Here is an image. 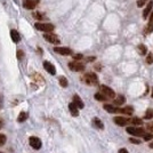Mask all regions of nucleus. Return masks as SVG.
I'll return each mask as SVG.
<instances>
[{"mask_svg":"<svg viewBox=\"0 0 153 153\" xmlns=\"http://www.w3.org/2000/svg\"><path fill=\"white\" fill-rule=\"evenodd\" d=\"M29 143H30V145H31L34 150H39V149L41 147V140H40V138L36 137V136H31V137L29 138Z\"/></svg>","mask_w":153,"mask_h":153,"instance_id":"obj_6","label":"nucleus"},{"mask_svg":"<svg viewBox=\"0 0 153 153\" xmlns=\"http://www.w3.org/2000/svg\"><path fill=\"white\" fill-rule=\"evenodd\" d=\"M10 37H12V40H13L15 44L19 42V40H21V37H19V32L16 31V30H12V31H10Z\"/></svg>","mask_w":153,"mask_h":153,"instance_id":"obj_18","label":"nucleus"},{"mask_svg":"<svg viewBox=\"0 0 153 153\" xmlns=\"http://www.w3.org/2000/svg\"><path fill=\"white\" fill-rule=\"evenodd\" d=\"M73 104H74L78 108H83V106H85V104H83V102L81 101V98L78 95L73 96Z\"/></svg>","mask_w":153,"mask_h":153,"instance_id":"obj_14","label":"nucleus"},{"mask_svg":"<svg viewBox=\"0 0 153 153\" xmlns=\"http://www.w3.org/2000/svg\"><path fill=\"white\" fill-rule=\"evenodd\" d=\"M150 147H151V149H153V142H152V143H150Z\"/></svg>","mask_w":153,"mask_h":153,"instance_id":"obj_39","label":"nucleus"},{"mask_svg":"<svg viewBox=\"0 0 153 153\" xmlns=\"http://www.w3.org/2000/svg\"><path fill=\"white\" fill-rule=\"evenodd\" d=\"M54 51H55V53L61 54V55H65V56L72 54V51H71L70 48H68V47H55Z\"/></svg>","mask_w":153,"mask_h":153,"instance_id":"obj_8","label":"nucleus"},{"mask_svg":"<svg viewBox=\"0 0 153 153\" xmlns=\"http://www.w3.org/2000/svg\"><path fill=\"white\" fill-rule=\"evenodd\" d=\"M119 153H129V152H128L127 149H120V150H119Z\"/></svg>","mask_w":153,"mask_h":153,"instance_id":"obj_35","label":"nucleus"},{"mask_svg":"<svg viewBox=\"0 0 153 153\" xmlns=\"http://www.w3.org/2000/svg\"><path fill=\"white\" fill-rule=\"evenodd\" d=\"M27 117H29V115H27V113H26V112H21V113H19V118H17V121H19V122H24L26 119H27Z\"/></svg>","mask_w":153,"mask_h":153,"instance_id":"obj_21","label":"nucleus"},{"mask_svg":"<svg viewBox=\"0 0 153 153\" xmlns=\"http://www.w3.org/2000/svg\"><path fill=\"white\" fill-rule=\"evenodd\" d=\"M58 81H59V85L62 86V87H68V85H69V82H68V79L65 78V76H59V79H58Z\"/></svg>","mask_w":153,"mask_h":153,"instance_id":"obj_23","label":"nucleus"},{"mask_svg":"<svg viewBox=\"0 0 153 153\" xmlns=\"http://www.w3.org/2000/svg\"><path fill=\"white\" fill-rule=\"evenodd\" d=\"M146 129L149 130V131H151V133H152L153 131V122H149V123H147Z\"/></svg>","mask_w":153,"mask_h":153,"instance_id":"obj_30","label":"nucleus"},{"mask_svg":"<svg viewBox=\"0 0 153 153\" xmlns=\"http://www.w3.org/2000/svg\"><path fill=\"white\" fill-rule=\"evenodd\" d=\"M7 140V137L4 134H0V146H2Z\"/></svg>","mask_w":153,"mask_h":153,"instance_id":"obj_27","label":"nucleus"},{"mask_svg":"<svg viewBox=\"0 0 153 153\" xmlns=\"http://www.w3.org/2000/svg\"><path fill=\"white\" fill-rule=\"evenodd\" d=\"M101 94H102L106 100H110V98H114L115 97V93L113 91V89H111L108 86H101Z\"/></svg>","mask_w":153,"mask_h":153,"instance_id":"obj_2","label":"nucleus"},{"mask_svg":"<svg viewBox=\"0 0 153 153\" xmlns=\"http://www.w3.org/2000/svg\"><path fill=\"white\" fill-rule=\"evenodd\" d=\"M144 118H145V119H152L153 118V110H151V108H150V110H147Z\"/></svg>","mask_w":153,"mask_h":153,"instance_id":"obj_26","label":"nucleus"},{"mask_svg":"<svg viewBox=\"0 0 153 153\" xmlns=\"http://www.w3.org/2000/svg\"><path fill=\"white\" fill-rule=\"evenodd\" d=\"M69 110H70L71 114L73 115V117H78V115H79V108H76L73 103H70V104H69Z\"/></svg>","mask_w":153,"mask_h":153,"instance_id":"obj_16","label":"nucleus"},{"mask_svg":"<svg viewBox=\"0 0 153 153\" xmlns=\"http://www.w3.org/2000/svg\"><path fill=\"white\" fill-rule=\"evenodd\" d=\"M36 27L39 31L46 32V33H51L54 30V25L51 23H36Z\"/></svg>","mask_w":153,"mask_h":153,"instance_id":"obj_3","label":"nucleus"},{"mask_svg":"<svg viewBox=\"0 0 153 153\" xmlns=\"http://www.w3.org/2000/svg\"><path fill=\"white\" fill-rule=\"evenodd\" d=\"M103 108H104V110H106L108 113H118V108L111 104H104Z\"/></svg>","mask_w":153,"mask_h":153,"instance_id":"obj_17","label":"nucleus"},{"mask_svg":"<svg viewBox=\"0 0 153 153\" xmlns=\"http://www.w3.org/2000/svg\"><path fill=\"white\" fill-rule=\"evenodd\" d=\"M146 63L147 64H152L153 63V55L150 53V54H147L146 56Z\"/></svg>","mask_w":153,"mask_h":153,"instance_id":"obj_28","label":"nucleus"},{"mask_svg":"<svg viewBox=\"0 0 153 153\" xmlns=\"http://www.w3.org/2000/svg\"><path fill=\"white\" fill-rule=\"evenodd\" d=\"M95 58L96 57H88V61H89V62H91V61H95Z\"/></svg>","mask_w":153,"mask_h":153,"instance_id":"obj_38","label":"nucleus"},{"mask_svg":"<svg viewBox=\"0 0 153 153\" xmlns=\"http://www.w3.org/2000/svg\"><path fill=\"white\" fill-rule=\"evenodd\" d=\"M129 140H130L133 144H136V145H137V144H140V140H136V138H133V137H130V138H129Z\"/></svg>","mask_w":153,"mask_h":153,"instance_id":"obj_31","label":"nucleus"},{"mask_svg":"<svg viewBox=\"0 0 153 153\" xmlns=\"http://www.w3.org/2000/svg\"><path fill=\"white\" fill-rule=\"evenodd\" d=\"M152 97H153V89H152Z\"/></svg>","mask_w":153,"mask_h":153,"instance_id":"obj_40","label":"nucleus"},{"mask_svg":"<svg viewBox=\"0 0 153 153\" xmlns=\"http://www.w3.org/2000/svg\"><path fill=\"white\" fill-rule=\"evenodd\" d=\"M38 4H39V0H24L23 1V6L26 9H33Z\"/></svg>","mask_w":153,"mask_h":153,"instance_id":"obj_10","label":"nucleus"},{"mask_svg":"<svg viewBox=\"0 0 153 153\" xmlns=\"http://www.w3.org/2000/svg\"><path fill=\"white\" fill-rule=\"evenodd\" d=\"M95 98L97 100V101H102V102L106 101V98H105V97H104L101 93H97V94H95Z\"/></svg>","mask_w":153,"mask_h":153,"instance_id":"obj_25","label":"nucleus"},{"mask_svg":"<svg viewBox=\"0 0 153 153\" xmlns=\"http://www.w3.org/2000/svg\"><path fill=\"white\" fill-rule=\"evenodd\" d=\"M144 140H153V135H150V134H145L144 136Z\"/></svg>","mask_w":153,"mask_h":153,"instance_id":"obj_32","label":"nucleus"},{"mask_svg":"<svg viewBox=\"0 0 153 153\" xmlns=\"http://www.w3.org/2000/svg\"><path fill=\"white\" fill-rule=\"evenodd\" d=\"M130 123H133V125H136V126H138V125H143V121H142V119L140 118H133V119H130L129 120Z\"/></svg>","mask_w":153,"mask_h":153,"instance_id":"obj_24","label":"nucleus"},{"mask_svg":"<svg viewBox=\"0 0 153 153\" xmlns=\"http://www.w3.org/2000/svg\"><path fill=\"white\" fill-rule=\"evenodd\" d=\"M125 102H126L125 96L119 95V96H117V97H114V104L115 105H122Z\"/></svg>","mask_w":153,"mask_h":153,"instance_id":"obj_19","label":"nucleus"},{"mask_svg":"<svg viewBox=\"0 0 153 153\" xmlns=\"http://www.w3.org/2000/svg\"><path fill=\"white\" fill-rule=\"evenodd\" d=\"M114 122L118 126L123 127V126H126L127 123H129V119H126V118H123V117H115Z\"/></svg>","mask_w":153,"mask_h":153,"instance_id":"obj_11","label":"nucleus"},{"mask_svg":"<svg viewBox=\"0 0 153 153\" xmlns=\"http://www.w3.org/2000/svg\"><path fill=\"white\" fill-rule=\"evenodd\" d=\"M0 153H1V152H0Z\"/></svg>","mask_w":153,"mask_h":153,"instance_id":"obj_41","label":"nucleus"},{"mask_svg":"<svg viewBox=\"0 0 153 153\" xmlns=\"http://www.w3.org/2000/svg\"><path fill=\"white\" fill-rule=\"evenodd\" d=\"M134 112V108L131 106H126L123 108H118V113H123V114H127V115H131Z\"/></svg>","mask_w":153,"mask_h":153,"instance_id":"obj_13","label":"nucleus"},{"mask_svg":"<svg viewBox=\"0 0 153 153\" xmlns=\"http://www.w3.org/2000/svg\"><path fill=\"white\" fill-rule=\"evenodd\" d=\"M93 125L98 128V129H104V125H103V122L98 118H94L93 119Z\"/></svg>","mask_w":153,"mask_h":153,"instance_id":"obj_20","label":"nucleus"},{"mask_svg":"<svg viewBox=\"0 0 153 153\" xmlns=\"http://www.w3.org/2000/svg\"><path fill=\"white\" fill-rule=\"evenodd\" d=\"M81 79H82L83 82L89 85V86H95L98 83V78L95 73H86Z\"/></svg>","mask_w":153,"mask_h":153,"instance_id":"obj_1","label":"nucleus"},{"mask_svg":"<svg viewBox=\"0 0 153 153\" xmlns=\"http://www.w3.org/2000/svg\"><path fill=\"white\" fill-rule=\"evenodd\" d=\"M2 108V95L0 94V108Z\"/></svg>","mask_w":153,"mask_h":153,"instance_id":"obj_37","label":"nucleus"},{"mask_svg":"<svg viewBox=\"0 0 153 153\" xmlns=\"http://www.w3.org/2000/svg\"><path fill=\"white\" fill-rule=\"evenodd\" d=\"M34 17H36V19H42V16H41V15H40L39 13H36V14H34Z\"/></svg>","mask_w":153,"mask_h":153,"instance_id":"obj_36","label":"nucleus"},{"mask_svg":"<svg viewBox=\"0 0 153 153\" xmlns=\"http://www.w3.org/2000/svg\"><path fill=\"white\" fill-rule=\"evenodd\" d=\"M44 38H45L48 42L55 44V45L59 44V41H61L57 36H56V34H53V33H45V34H44Z\"/></svg>","mask_w":153,"mask_h":153,"instance_id":"obj_5","label":"nucleus"},{"mask_svg":"<svg viewBox=\"0 0 153 153\" xmlns=\"http://www.w3.org/2000/svg\"><path fill=\"white\" fill-rule=\"evenodd\" d=\"M82 57L83 56L81 55V54H78V55H74V56H73V58H74L76 61H79V59H81Z\"/></svg>","mask_w":153,"mask_h":153,"instance_id":"obj_34","label":"nucleus"},{"mask_svg":"<svg viewBox=\"0 0 153 153\" xmlns=\"http://www.w3.org/2000/svg\"><path fill=\"white\" fill-rule=\"evenodd\" d=\"M152 8H153V1H150V2L147 4L146 8H145V9H144V12H143V19H146L147 17H149V15H150V13H151Z\"/></svg>","mask_w":153,"mask_h":153,"instance_id":"obj_12","label":"nucleus"},{"mask_svg":"<svg viewBox=\"0 0 153 153\" xmlns=\"http://www.w3.org/2000/svg\"><path fill=\"white\" fill-rule=\"evenodd\" d=\"M69 68H70V70L74 71V72H80V71H83L85 65L79 63V62H70L69 63Z\"/></svg>","mask_w":153,"mask_h":153,"instance_id":"obj_7","label":"nucleus"},{"mask_svg":"<svg viewBox=\"0 0 153 153\" xmlns=\"http://www.w3.org/2000/svg\"><path fill=\"white\" fill-rule=\"evenodd\" d=\"M147 0H138L137 1V6L138 7H142V6H144L145 5V2H146Z\"/></svg>","mask_w":153,"mask_h":153,"instance_id":"obj_33","label":"nucleus"},{"mask_svg":"<svg viewBox=\"0 0 153 153\" xmlns=\"http://www.w3.org/2000/svg\"><path fill=\"white\" fill-rule=\"evenodd\" d=\"M127 133H129L133 136H137V137H140V136H144L145 135V130L143 128H136V127H127Z\"/></svg>","mask_w":153,"mask_h":153,"instance_id":"obj_4","label":"nucleus"},{"mask_svg":"<svg viewBox=\"0 0 153 153\" xmlns=\"http://www.w3.org/2000/svg\"><path fill=\"white\" fill-rule=\"evenodd\" d=\"M137 51H138V53H140V55H145V54L147 53L146 46H145V45H138V47H137Z\"/></svg>","mask_w":153,"mask_h":153,"instance_id":"obj_22","label":"nucleus"},{"mask_svg":"<svg viewBox=\"0 0 153 153\" xmlns=\"http://www.w3.org/2000/svg\"><path fill=\"white\" fill-rule=\"evenodd\" d=\"M153 32V12L151 13V16H150V19H149V24L145 27V34H149Z\"/></svg>","mask_w":153,"mask_h":153,"instance_id":"obj_15","label":"nucleus"},{"mask_svg":"<svg viewBox=\"0 0 153 153\" xmlns=\"http://www.w3.org/2000/svg\"><path fill=\"white\" fill-rule=\"evenodd\" d=\"M44 68H45V70L47 71L49 74H51V76H55V74H56V69H55V66H54L51 62L45 61V62H44Z\"/></svg>","mask_w":153,"mask_h":153,"instance_id":"obj_9","label":"nucleus"},{"mask_svg":"<svg viewBox=\"0 0 153 153\" xmlns=\"http://www.w3.org/2000/svg\"><path fill=\"white\" fill-rule=\"evenodd\" d=\"M16 56H17V58L21 61V59H23V58H24V53H23L22 51H17V54H16Z\"/></svg>","mask_w":153,"mask_h":153,"instance_id":"obj_29","label":"nucleus"}]
</instances>
